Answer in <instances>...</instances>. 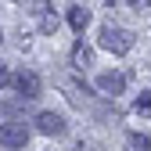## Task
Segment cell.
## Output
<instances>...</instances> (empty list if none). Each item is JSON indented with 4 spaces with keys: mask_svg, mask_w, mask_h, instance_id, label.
I'll return each mask as SVG.
<instances>
[{
    "mask_svg": "<svg viewBox=\"0 0 151 151\" xmlns=\"http://www.w3.org/2000/svg\"><path fill=\"white\" fill-rule=\"evenodd\" d=\"M97 43L111 54H126V50H133V32L129 29H119V25H104L101 36H97Z\"/></svg>",
    "mask_w": 151,
    "mask_h": 151,
    "instance_id": "6da1fadb",
    "label": "cell"
},
{
    "mask_svg": "<svg viewBox=\"0 0 151 151\" xmlns=\"http://www.w3.org/2000/svg\"><path fill=\"white\" fill-rule=\"evenodd\" d=\"M29 144V126L25 122H4L0 126V147H25Z\"/></svg>",
    "mask_w": 151,
    "mask_h": 151,
    "instance_id": "7a4b0ae2",
    "label": "cell"
},
{
    "mask_svg": "<svg viewBox=\"0 0 151 151\" xmlns=\"http://www.w3.org/2000/svg\"><path fill=\"white\" fill-rule=\"evenodd\" d=\"M11 86H14L18 97H25V101L40 97V76H36V72H18L14 79H11Z\"/></svg>",
    "mask_w": 151,
    "mask_h": 151,
    "instance_id": "3957f363",
    "label": "cell"
},
{
    "mask_svg": "<svg viewBox=\"0 0 151 151\" xmlns=\"http://www.w3.org/2000/svg\"><path fill=\"white\" fill-rule=\"evenodd\" d=\"M36 129L47 133V137H61L68 126H65V119L58 115V111H40V115H36Z\"/></svg>",
    "mask_w": 151,
    "mask_h": 151,
    "instance_id": "277c9868",
    "label": "cell"
},
{
    "mask_svg": "<svg viewBox=\"0 0 151 151\" xmlns=\"http://www.w3.org/2000/svg\"><path fill=\"white\" fill-rule=\"evenodd\" d=\"M97 90L104 93V97H119V93L126 90V76L122 72H104V76H97Z\"/></svg>",
    "mask_w": 151,
    "mask_h": 151,
    "instance_id": "5b68a950",
    "label": "cell"
},
{
    "mask_svg": "<svg viewBox=\"0 0 151 151\" xmlns=\"http://www.w3.org/2000/svg\"><path fill=\"white\" fill-rule=\"evenodd\" d=\"M68 25H72L76 32H83V29L90 25V11H86L83 4H72V7H68Z\"/></svg>",
    "mask_w": 151,
    "mask_h": 151,
    "instance_id": "8992f818",
    "label": "cell"
},
{
    "mask_svg": "<svg viewBox=\"0 0 151 151\" xmlns=\"http://www.w3.org/2000/svg\"><path fill=\"white\" fill-rule=\"evenodd\" d=\"M90 61H93V50H90L86 43H76V47H72V65H76V68H86Z\"/></svg>",
    "mask_w": 151,
    "mask_h": 151,
    "instance_id": "52a82bcc",
    "label": "cell"
},
{
    "mask_svg": "<svg viewBox=\"0 0 151 151\" xmlns=\"http://www.w3.org/2000/svg\"><path fill=\"white\" fill-rule=\"evenodd\" d=\"M126 151H151V140L144 133H129L126 137Z\"/></svg>",
    "mask_w": 151,
    "mask_h": 151,
    "instance_id": "ba28073f",
    "label": "cell"
},
{
    "mask_svg": "<svg viewBox=\"0 0 151 151\" xmlns=\"http://www.w3.org/2000/svg\"><path fill=\"white\" fill-rule=\"evenodd\" d=\"M40 29L43 32H54V29H58V14H54V11H43L40 14Z\"/></svg>",
    "mask_w": 151,
    "mask_h": 151,
    "instance_id": "9c48e42d",
    "label": "cell"
},
{
    "mask_svg": "<svg viewBox=\"0 0 151 151\" xmlns=\"http://www.w3.org/2000/svg\"><path fill=\"white\" fill-rule=\"evenodd\" d=\"M137 111H144V115L151 111V93H144V97H137Z\"/></svg>",
    "mask_w": 151,
    "mask_h": 151,
    "instance_id": "30bf717a",
    "label": "cell"
},
{
    "mask_svg": "<svg viewBox=\"0 0 151 151\" xmlns=\"http://www.w3.org/2000/svg\"><path fill=\"white\" fill-rule=\"evenodd\" d=\"M11 79H14V76H11V72H7V68H4V65H0V86H7V83H11Z\"/></svg>",
    "mask_w": 151,
    "mask_h": 151,
    "instance_id": "8fae6325",
    "label": "cell"
},
{
    "mask_svg": "<svg viewBox=\"0 0 151 151\" xmlns=\"http://www.w3.org/2000/svg\"><path fill=\"white\" fill-rule=\"evenodd\" d=\"M76 151H97V144H93V140H79V147H76Z\"/></svg>",
    "mask_w": 151,
    "mask_h": 151,
    "instance_id": "7c38bea8",
    "label": "cell"
},
{
    "mask_svg": "<svg viewBox=\"0 0 151 151\" xmlns=\"http://www.w3.org/2000/svg\"><path fill=\"white\" fill-rule=\"evenodd\" d=\"M0 40H4V32H0Z\"/></svg>",
    "mask_w": 151,
    "mask_h": 151,
    "instance_id": "4fadbf2b",
    "label": "cell"
}]
</instances>
